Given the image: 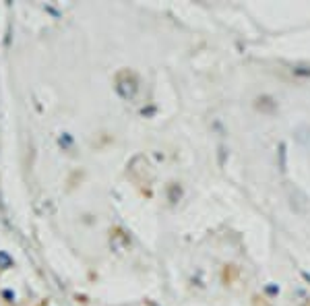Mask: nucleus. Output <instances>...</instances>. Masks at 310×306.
Masks as SVG:
<instances>
[{
    "label": "nucleus",
    "mask_w": 310,
    "mask_h": 306,
    "mask_svg": "<svg viewBox=\"0 0 310 306\" xmlns=\"http://www.w3.org/2000/svg\"><path fill=\"white\" fill-rule=\"evenodd\" d=\"M10 263H12V261H10L4 253H0V265H2V267H10Z\"/></svg>",
    "instance_id": "obj_1"
}]
</instances>
